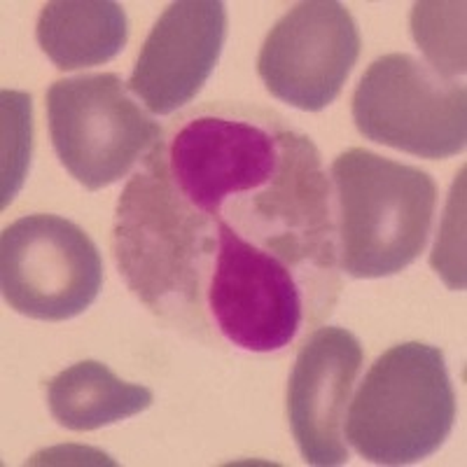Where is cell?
Listing matches in <instances>:
<instances>
[{
    "instance_id": "6da1fadb",
    "label": "cell",
    "mask_w": 467,
    "mask_h": 467,
    "mask_svg": "<svg viewBox=\"0 0 467 467\" xmlns=\"http://www.w3.org/2000/svg\"><path fill=\"white\" fill-rule=\"evenodd\" d=\"M339 269L350 278L395 276L425 250L437 203L428 171L365 148L332 164Z\"/></svg>"
},
{
    "instance_id": "7a4b0ae2",
    "label": "cell",
    "mask_w": 467,
    "mask_h": 467,
    "mask_svg": "<svg viewBox=\"0 0 467 467\" xmlns=\"http://www.w3.org/2000/svg\"><path fill=\"white\" fill-rule=\"evenodd\" d=\"M456 420L444 353L407 341L377 358L348 402L344 437L365 461L411 465L440 451Z\"/></svg>"
},
{
    "instance_id": "3957f363",
    "label": "cell",
    "mask_w": 467,
    "mask_h": 467,
    "mask_svg": "<svg viewBox=\"0 0 467 467\" xmlns=\"http://www.w3.org/2000/svg\"><path fill=\"white\" fill-rule=\"evenodd\" d=\"M47 119L61 164L91 192L122 181L164 133L115 73L54 82Z\"/></svg>"
},
{
    "instance_id": "277c9868",
    "label": "cell",
    "mask_w": 467,
    "mask_h": 467,
    "mask_svg": "<svg viewBox=\"0 0 467 467\" xmlns=\"http://www.w3.org/2000/svg\"><path fill=\"white\" fill-rule=\"evenodd\" d=\"M353 122L379 145L423 160H449L465 150V87L411 54H383L358 82Z\"/></svg>"
},
{
    "instance_id": "5b68a950",
    "label": "cell",
    "mask_w": 467,
    "mask_h": 467,
    "mask_svg": "<svg viewBox=\"0 0 467 467\" xmlns=\"http://www.w3.org/2000/svg\"><path fill=\"white\" fill-rule=\"evenodd\" d=\"M103 285V260L82 227L52 213L15 220L0 236V287L16 314L61 323L85 314Z\"/></svg>"
},
{
    "instance_id": "8992f818",
    "label": "cell",
    "mask_w": 467,
    "mask_h": 467,
    "mask_svg": "<svg viewBox=\"0 0 467 467\" xmlns=\"http://www.w3.org/2000/svg\"><path fill=\"white\" fill-rule=\"evenodd\" d=\"M360 47V31L348 7L335 0H306L266 33L257 73L274 99L318 112L335 103Z\"/></svg>"
},
{
    "instance_id": "52a82bcc",
    "label": "cell",
    "mask_w": 467,
    "mask_h": 467,
    "mask_svg": "<svg viewBox=\"0 0 467 467\" xmlns=\"http://www.w3.org/2000/svg\"><path fill=\"white\" fill-rule=\"evenodd\" d=\"M362 360L360 341L344 327H318L299 346L287 383V420L308 465L348 461L344 420Z\"/></svg>"
},
{
    "instance_id": "ba28073f",
    "label": "cell",
    "mask_w": 467,
    "mask_h": 467,
    "mask_svg": "<svg viewBox=\"0 0 467 467\" xmlns=\"http://www.w3.org/2000/svg\"><path fill=\"white\" fill-rule=\"evenodd\" d=\"M227 37V7L220 0H178L145 37L129 91L154 115L190 106L215 70Z\"/></svg>"
},
{
    "instance_id": "9c48e42d",
    "label": "cell",
    "mask_w": 467,
    "mask_h": 467,
    "mask_svg": "<svg viewBox=\"0 0 467 467\" xmlns=\"http://www.w3.org/2000/svg\"><path fill=\"white\" fill-rule=\"evenodd\" d=\"M37 43L61 70L106 64L129 37L127 12L112 0H54L37 16Z\"/></svg>"
},
{
    "instance_id": "30bf717a",
    "label": "cell",
    "mask_w": 467,
    "mask_h": 467,
    "mask_svg": "<svg viewBox=\"0 0 467 467\" xmlns=\"http://www.w3.org/2000/svg\"><path fill=\"white\" fill-rule=\"evenodd\" d=\"M154 395L140 383L122 381L103 362L82 360L47 383V404L68 431H99L150 409Z\"/></svg>"
},
{
    "instance_id": "8fae6325",
    "label": "cell",
    "mask_w": 467,
    "mask_h": 467,
    "mask_svg": "<svg viewBox=\"0 0 467 467\" xmlns=\"http://www.w3.org/2000/svg\"><path fill=\"white\" fill-rule=\"evenodd\" d=\"M411 33L435 73L449 80L465 73V3H416Z\"/></svg>"
},
{
    "instance_id": "7c38bea8",
    "label": "cell",
    "mask_w": 467,
    "mask_h": 467,
    "mask_svg": "<svg viewBox=\"0 0 467 467\" xmlns=\"http://www.w3.org/2000/svg\"><path fill=\"white\" fill-rule=\"evenodd\" d=\"M3 206L15 199L31 157V96L3 91Z\"/></svg>"
}]
</instances>
